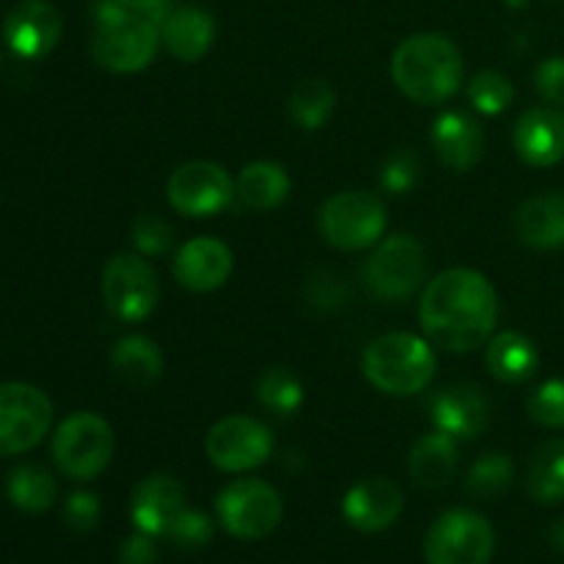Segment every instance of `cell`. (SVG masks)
<instances>
[{"instance_id":"1f68e13d","label":"cell","mask_w":564,"mask_h":564,"mask_svg":"<svg viewBox=\"0 0 564 564\" xmlns=\"http://www.w3.org/2000/svg\"><path fill=\"white\" fill-rule=\"evenodd\" d=\"M466 91L468 102H471L482 116L505 113L512 105V99H516V86H512V80L496 69L477 72V75L468 80Z\"/></svg>"},{"instance_id":"d6a6232c","label":"cell","mask_w":564,"mask_h":564,"mask_svg":"<svg viewBox=\"0 0 564 564\" xmlns=\"http://www.w3.org/2000/svg\"><path fill=\"white\" fill-rule=\"evenodd\" d=\"M529 419L543 427L562 430L564 427V378L545 380L543 386L532 391L527 402Z\"/></svg>"},{"instance_id":"8992f818","label":"cell","mask_w":564,"mask_h":564,"mask_svg":"<svg viewBox=\"0 0 564 564\" xmlns=\"http://www.w3.org/2000/svg\"><path fill=\"white\" fill-rule=\"evenodd\" d=\"M319 235L339 251H364L383 240L386 207L367 191H345L319 207Z\"/></svg>"},{"instance_id":"ab89813d","label":"cell","mask_w":564,"mask_h":564,"mask_svg":"<svg viewBox=\"0 0 564 564\" xmlns=\"http://www.w3.org/2000/svg\"><path fill=\"white\" fill-rule=\"evenodd\" d=\"M121 3L127 6V9L132 11H141V14H158V11H163V6L169 3V0H121Z\"/></svg>"},{"instance_id":"74e56055","label":"cell","mask_w":564,"mask_h":564,"mask_svg":"<svg viewBox=\"0 0 564 564\" xmlns=\"http://www.w3.org/2000/svg\"><path fill=\"white\" fill-rule=\"evenodd\" d=\"M534 88L554 108H564V58L554 55L534 69Z\"/></svg>"},{"instance_id":"60d3db41","label":"cell","mask_w":564,"mask_h":564,"mask_svg":"<svg viewBox=\"0 0 564 564\" xmlns=\"http://www.w3.org/2000/svg\"><path fill=\"white\" fill-rule=\"evenodd\" d=\"M551 543H554V549H560V551H564V518L562 521H556L554 527H551Z\"/></svg>"},{"instance_id":"d4e9b609","label":"cell","mask_w":564,"mask_h":564,"mask_svg":"<svg viewBox=\"0 0 564 564\" xmlns=\"http://www.w3.org/2000/svg\"><path fill=\"white\" fill-rule=\"evenodd\" d=\"M290 187L292 182L284 165L257 160V163H248L237 176V202L253 213H268L290 198Z\"/></svg>"},{"instance_id":"f1b7e54d","label":"cell","mask_w":564,"mask_h":564,"mask_svg":"<svg viewBox=\"0 0 564 564\" xmlns=\"http://www.w3.org/2000/svg\"><path fill=\"white\" fill-rule=\"evenodd\" d=\"M336 105V94L328 80L323 77H308V80L297 83L295 91L286 99V113H290L292 124L301 130H319L325 121L330 119Z\"/></svg>"},{"instance_id":"d6986e66","label":"cell","mask_w":564,"mask_h":564,"mask_svg":"<svg viewBox=\"0 0 564 564\" xmlns=\"http://www.w3.org/2000/svg\"><path fill=\"white\" fill-rule=\"evenodd\" d=\"M518 158L534 169H549L564 160V113L560 108H529L512 130Z\"/></svg>"},{"instance_id":"2e32d148","label":"cell","mask_w":564,"mask_h":564,"mask_svg":"<svg viewBox=\"0 0 564 564\" xmlns=\"http://www.w3.org/2000/svg\"><path fill=\"white\" fill-rule=\"evenodd\" d=\"M185 488L169 474H149L135 485L130 499V518L138 532L165 538L180 512L185 510Z\"/></svg>"},{"instance_id":"83f0119b","label":"cell","mask_w":564,"mask_h":564,"mask_svg":"<svg viewBox=\"0 0 564 564\" xmlns=\"http://www.w3.org/2000/svg\"><path fill=\"white\" fill-rule=\"evenodd\" d=\"M527 490L538 505L564 501V441H549L532 455L527 471Z\"/></svg>"},{"instance_id":"8fae6325","label":"cell","mask_w":564,"mask_h":564,"mask_svg":"<svg viewBox=\"0 0 564 564\" xmlns=\"http://www.w3.org/2000/svg\"><path fill=\"white\" fill-rule=\"evenodd\" d=\"M165 196L185 218H213L237 198V180L220 163L193 160L169 176Z\"/></svg>"},{"instance_id":"5b68a950","label":"cell","mask_w":564,"mask_h":564,"mask_svg":"<svg viewBox=\"0 0 564 564\" xmlns=\"http://www.w3.org/2000/svg\"><path fill=\"white\" fill-rule=\"evenodd\" d=\"M113 449V427L99 413L77 411L55 427L50 452L61 474L77 482H88L110 466Z\"/></svg>"},{"instance_id":"4dcf8cb0","label":"cell","mask_w":564,"mask_h":564,"mask_svg":"<svg viewBox=\"0 0 564 564\" xmlns=\"http://www.w3.org/2000/svg\"><path fill=\"white\" fill-rule=\"evenodd\" d=\"M512 479H516L512 457L505 455V452H488L468 468L466 490L474 499L494 501L512 488Z\"/></svg>"},{"instance_id":"5bb4252c","label":"cell","mask_w":564,"mask_h":564,"mask_svg":"<svg viewBox=\"0 0 564 564\" xmlns=\"http://www.w3.org/2000/svg\"><path fill=\"white\" fill-rule=\"evenodd\" d=\"M64 22L58 9L47 0H20L11 6L3 20V39L11 53L20 58L39 61L50 55L58 44Z\"/></svg>"},{"instance_id":"30bf717a","label":"cell","mask_w":564,"mask_h":564,"mask_svg":"<svg viewBox=\"0 0 564 564\" xmlns=\"http://www.w3.org/2000/svg\"><path fill=\"white\" fill-rule=\"evenodd\" d=\"M53 424V402L39 386L0 383V455H25Z\"/></svg>"},{"instance_id":"6da1fadb","label":"cell","mask_w":564,"mask_h":564,"mask_svg":"<svg viewBox=\"0 0 564 564\" xmlns=\"http://www.w3.org/2000/svg\"><path fill=\"white\" fill-rule=\"evenodd\" d=\"M419 323L433 347L471 352L490 339L499 323V292L479 270L449 268L424 286Z\"/></svg>"},{"instance_id":"44dd1931","label":"cell","mask_w":564,"mask_h":564,"mask_svg":"<svg viewBox=\"0 0 564 564\" xmlns=\"http://www.w3.org/2000/svg\"><path fill=\"white\" fill-rule=\"evenodd\" d=\"M154 22L160 28L163 47L182 64H196L215 42V20L198 6H176L163 20Z\"/></svg>"},{"instance_id":"7c38bea8","label":"cell","mask_w":564,"mask_h":564,"mask_svg":"<svg viewBox=\"0 0 564 564\" xmlns=\"http://www.w3.org/2000/svg\"><path fill=\"white\" fill-rule=\"evenodd\" d=\"M102 301L121 323H143L158 308V273L143 257L119 253L102 270Z\"/></svg>"},{"instance_id":"8d00e7d4","label":"cell","mask_w":564,"mask_h":564,"mask_svg":"<svg viewBox=\"0 0 564 564\" xmlns=\"http://www.w3.org/2000/svg\"><path fill=\"white\" fill-rule=\"evenodd\" d=\"M64 521L75 534H91L99 527V521H102V505L88 490H77V494L66 499Z\"/></svg>"},{"instance_id":"ffe728a7","label":"cell","mask_w":564,"mask_h":564,"mask_svg":"<svg viewBox=\"0 0 564 564\" xmlns=\"http://www.w3.org/2000/svg\"><path fill=\"white\" fill-rule=\"evenodd\" d=\"M435 154L452 171H471L485 158V130L474 116L463 110H446L433 121L430 132Z\"/></svg>"},{"instance_id":"4fadbf2b","label":"cell","mask_w":564,"mask_h":564,"mask_svg":"<svg viewBox=\"0 0 564 564\" xmlns=\"http://www.w3.org/2000/svg\"><path fill=\"white\" fill-rule=\"evenodd\" d=\"M273 433L268 424L251 416H226L213 424L204 441L209 463L220 471L240 474L262 466L273 455Z\"/></svg>"},{"instance_id":"7a4b0ae2","label":"cell","mask_w":564,"mask_h":564,"mask_svg":"<svg viewBox=\"0 0 564 564\" xmlns=\"http://www.w3.org/2000/svg\"><path fill=\"white\" fill-rule=\"evenodd\" d=\"M391 77L411 102L433 108L460 91L463 55L441 33H416L400 42L391 55Z\"/></svg>"},{"instance_id":"4316f807","label":"cell","mask_w":564,"mask_h":564,"mask_svg":"<svg viewBox=\"0 0 564 564\" xmlns=\"http://www.w3.org/2000/svg\"><path fill=\"white\" fill-rule=\"evenodd\" d=\"M6 496H9L17 510L28 512V516H39V512H47L55 505L58 485H55L53 474L47 468L20 463L17 468H11L9 479H6Z\"/></svg>"},{"instance_id":"f35d334b","label":"cell","mask_w":564,"mask_h":564,"mask_svg":"<svg viewBox=\"0 0 564 564\" xmlns=\"http://www.w3.org/2000/svg\"><path fill=\"white\" fill-rule=\"evenodd\" d=\"M158 562H160V551L152 534L138 532L135 529V534H130V538L121 543L119 564H158Z\"/></svg>"},{"instance_id":"603a6c76","label":"cell","mask_w":564,"mask_h":564,"mask_svg":"<svg viewBox=\"0 0 564 564\" xmlns=\"http://www.w3.org/2000/svg\"><path fill=\"white\" fill-rule=\"evenodd\" d=\"M457 460H460V455H457V438L435 430V433L422 435L413 444L411 457H408V471H411L413 482L419 488L438 490L446 488L455 479Z\"/></svg>"},{"instance_id":"9a60e30c","label":"cell","mask_w":564,"mask_h":564,"mask_svg":"<svg viewBox=\"0 0 564 564\" xmlns=\"http://www.w3.org/2000/svg\"><path fill=\"white\" fill-rule=\"evenodd\" d=\"M405 496L389 477L358 479L341 499V516L352 529L367 534L386 532L402 516Z\"/></svg>"},{"instance_id":"ba28073f","label":"cell","mask_w":564,"mask_h":564,"mask_svg":"<svg viewBox=\"0 0 564 564\" xmlns=\"http://www.w3.org/2000/svg\"><path fill=\"white\" fill-rule=\"evenodd\" d=\"M218 521L231 538L262 540L279 529L284 518V501L273 485L262 479H237L226 485L215 499Z\"/></svg>"},{"instance_id":"e575fe53","label":"cell","mask_w":564,"mask_h":564,"mask_svg":"<svg viewBox=\"0 0 564 564\" xmlns=\"http://www.w3.org/2000/svg\"><path fill=\"white\" fill-rule=\"evenodd\" d=\"M132 242L143 257H165L174 248V229L160 215H138L132 224Z\"/></svg>"},{"instance_id":"277c9868","label":"cell","mask_w":564,"mask_h":564,"mask_svg":"<svg viewBox=\"0 0 564 564\" xmlns=\"http://www.w3.org/2000/svg\"><path fill=\"white\" fill-rule=\"evenodd\" d=\"M361 369L364 378L383 394L413 397L433 383L438 358L430 339L416 334H386L364 350Z\"/></svg>"},{"instance_id":"ac0fdd59","label":"cell","mask_w":564,"mask_h":564,"mask_svg":"<svg viewBox=\"0 0 564 564\" xmlns=\"http://www.w3.org/2000/svg\"><path fill=\"white\" fill-rule=\"evenodd\" d=\"M430 419L441 433L457 441H474L488 427V400L471 383L446 386L430 400Z\"/></svg>"},{"instance_id":"52a82bcc","label":"cell","mask_w":564,"mask_h":564,"mask_svg":"<svg viewBox=\"0 0 564 564\" xmlns=\"http://www.w3.org/2000/svg\"><path fill=\"white\" fill-rule=\"evenodd\" d=\"M427 279V253L411 235H391L375 246L364 281L380 301H408Z\"/></svg>"},{"instance_id":"7402d4cb","label":"cell","mask_w":564,"mask_h":564,"mask_svg":"<svg viewBox=\"0 0 564 564\" xmlns=\"http://www.w3.org/2000/svg\"><path fill=\"white\" fill-rule=\"evenodd\" d=\"M516 235L538 251L564 248V193H540L518 207Z\"/></svg>"},{"instance_id":"484cf974","label":"cell","mask_w":564,"mask_h":564,"mask_svg":"<svg viewBox=\"0 0 564 564\" xmlns=\"http://www.w3.org/2000/svg\"><path fill=\"white\" fill-rule=\"evenodd\" d=\"M110 367L132 389H149L163 375V352L147 336L130 334L113 345Z\"/></svg>"},{"instance_id":"d590c367","label":"cell","mask_w":564,"mask_h":564,"mask_svg":"<svg viewBox=\"0 0 564 564\" xmlns=\"http://www.w3.org/2000/svg\"><path fill=\"white\" fill-rule=\"evenodd\" d=\"M213 534H215L213 518L204 516V512H198V510H187L185 507V510L180 512V518L174 521V527L169 529V534H165V538L174 540L180 549L193 551V549H204V545L213 540Z\"/></svg>"},{"instance_id":"cb8c5ba5","label":"cell","mask_w":564,"mask_h":564,"mask_svg":"<svg viewBox=\"0 0 564 564\" xmlns=\"http://www.w3.org/2000/svg\"><path fill=\"white\" fill-rule=\"evenodd\" d=\"M485 364H488L490 375H494L499 383H527L538 375L540 369V350L529 336L518 334V330H505V334H496L488 341V350H485Z\"/></svg>"},{"instance_id":"836d02e7","label":"cell","mask_w":564,"mask_h":564,"mask_svg":"<svg viewBox=\"0 0 564 564\" xmlns=\"http://www.w3.org/2000/svg\"><path fill=\"white\" fill-rule=\"evenodd\" d=\"M422 176V160L419 154H413L411 149H397L389 160L380 169V185L391 196H402V193L411 191L413 185Z\"/></svg>"},{"instance_id":"9c48e42d","label":"cell","mask_w":564,"mask_h":564,"mask_svg":"<svg viewBox=\"0 0 564 564\" xmlns=\"http://www.w3.org/2000/svg\"><path fill=\"white\" fill-rule=\"evenodd\" d=\"M494 549V527L474 510L444 512L424 538L427 564H488Z\"/></svg>"},{"instance_id":"3957f363","label":"cell","mask_w":564,"mask_h":564,"mask_svg":"<svg viewBox=\"0 0 564 564\" xmlns=\"http://www.w3.org/2000/svg\"><path fill=\"white\" fill-rule=\"evenodd\" d=\"M94 17H97V31L91 39V55L102 69L127 75L152 64L158 47L163 44L152 17L127 9L121 0H97Z\"/></svg>"},{"instance_id":"f546056e","label":"cell","mask_w":564,"mask_h":564,"mask_svg":"<svg viewBox=\"0 0 564 564\" xmlns=\"http://www.w3.org/2000/svg\"><path fill=\"white\" fill-rule=\"evenodd\" d=\"M257 400L264 411L273 416H295L301 411L306 391H303L301 378L286 367H270L257 383Z\"/></svg>"},{"instance_id":"e0dca14e","label":"cell","mask_w":564,"mask_h":564,"mask_svg":"<svg viewBox=\"0 0 564 564\" xmlns=\"http://www.w3.org/2000/svg\"><path fill=\"white\" fill-rule=\"evenodd\" d=\"M235 257L226 242L215 237H196L185 242L174 257L176 284L191 292H213L229 281Z\"/></svg>"}]
</instances>
